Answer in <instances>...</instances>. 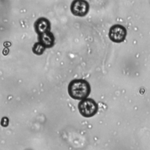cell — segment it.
Masks as SVG:
<instances>
[{"label":"cell","instance_id":"cell-6","mask_svg":"<svg viewBox=\"0 0 150 150\" xmlns=\"http://www.w3.org/2000/svg\"><path fill=\"white\" fill-rule=\"evenodd\" d=\"M39 40L45 48H50L54 44V36L51 32L49 31L39 35Z\"/></svg>","mask_w":150,"mask_h":150},{"label":"cell","instance_id":"cell-4","mask_svg":"<svg viewBox=\"0 0 150 150\" xmlns=\"http://www.w3.org/2000/svg\"><path fill=\"white\" fill-rule=\"evenodd\" d=\"M70 10L74 16H84L89 11V4L85 0H74L71 4Z\"/></svg>","mask_w":150,"mask_h":150},{"label":"cell","instance_id":"cell-1","mask_svg":"<svg viewBox=\"0 0 150 150\" xmlns=\"http://www.w3.org/2000/svg\"><path fill=\"white\" fill-rule=\"evenodd\" d=\"M68 94L74 100L87 98L91 91L89 83L84 79H74L71 80L67 87Z\"/></svg>","mask_w":150,"mask_h":150},{"label":"cell","instance_id":"cell-7","mask_svg":"<svg viewBox=\"0 0 150 150\" xmlns=\"http://www.w3.org/2000/svg\"><path fill=\"white\" fill-rule=\"evenodd\" d=\"M45 50V46L41 44L39 42L35 43L32 47V51L33 53L37 55H41L43 53Z\"/></svg>","mask_w":150,"mask_h":150},{"label":"cell","instance_id":"cell-2","mask_svg":"<svg viewBox=\"0 0 150 150\" xmlns=\"http://www.w3.org/2000/svg\"><path fill=\"white\" fill-rule=\"evenodd\" d=\"M78 108L82 116L89 118L94 116L97 113L98 105L92 98H87L79 102Z\"/></svg>","mask_w":150,"mask_h":150},{"label":"cell","instance_id":"cell-5","mask_svg":"<svg viewBox=\"0 0 150 150\" xmlns=\"http://www.w3.org/2000/svg\"><path fill=\"white\" fill-rule=\"evenodd\" d=\"M35 30L39 35L43 34L45 32L50 31V23L46 18H39L35 22Z\"/></svg>","mask_w":150,"mask_h":150},{"label":"cell","instance_id":"cell-3","mask_svg":"<svg viewBox=\"0 0 150 150\" xmlns=\"http://www.w3.org/2000/svg\"><path fill=\"white\" fill-rule=\"evenodd\" d=\"M127 36V30L121 25L116 24L112 26L109 30L108 36L111 41L115 43L122 42Z\"/></svg>","mask_w":150,"mask_h":150}]
</instances>
